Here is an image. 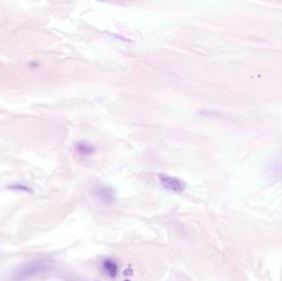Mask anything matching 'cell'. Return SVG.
Segmentation results:
<instances>
[{
	"label": "cell",
	"instance_id": "cell-2",
	"mask_svg": "<svg viewBox=\"0 0 282 281\" xmlns=\"http://www.w3.org/2000/svg\"><path fill=\"white\" fill-rule=\"evenodd\" d=\"M103 269L106 275L111 279H115L117 276L118 266L113 259H106L103 262Z\"/></svg>",
	"mask_w": 282,
	"mask_h": 281
},
{
	"label": "cell",
	"instance_id": "cell-1",
	"mask_svg": "<svg viewBox=\"0 0 282 281\" xmlns=\"http://www.w3.org/2000/svg\"><path fill=\"white\" fill-rule=\"evenodd\" d=\"M159 178L162 186L165 189L173 193L180 194L186 188V183L183 181L173 176H169L166 174H160Z\"/></svg>",
	"mask_w": 282,
	"mask_h": 281
},
{
	"label": "cell",
	"instance_id": "cell-4",
	"mask_svg": "<svg viewBox=\"0 0 282 281\" xmlns=\"http://www.w3.org/2000/svg\"></svg>",
	"mask_w": 282,
	"mask_h": 281
},
{
	"label": "cell",
	"instance_id": "cell-3",
	"mask_svg": "<svg viewBox=\"0 0 282 281\" xmlns=\"http://www.w3.org/2000/svg\"><path fill=\"white\" fill-rule=\"evenodd\" d=\"M98 196L105 200L111 201L113 199V193L109 189H100L98 191Z\"/></svg>",
	"mask_w": 282,
	"mask_h": 281
}]
</instances>
